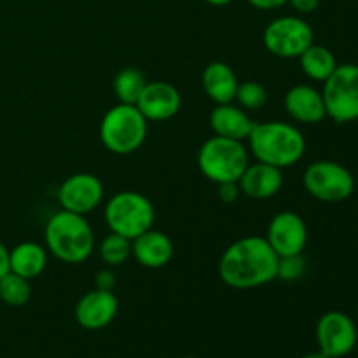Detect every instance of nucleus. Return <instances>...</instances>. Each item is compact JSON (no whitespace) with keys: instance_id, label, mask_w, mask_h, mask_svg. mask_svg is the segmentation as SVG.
Wrapping results in <instances>:
<instances>
[{"instance_id":"nucleus-1","label":"nucleus","mask_w":358,"mask_h":358,"mask_svg":"<svg viewBox=\"0 0 358 358\" xmlns=\"http://www.w3.org/2000/svg\"><path fill=\"white\" fill-rule=\"evenodd\" d=\"M278 255L266 238L245 236L231 243L219 261V276L236 290L257 289L276 280Z\"/></svg>"},{"instance_id":"nucleus-2","label":"nucleus","mask_w":358,"mask_h":358,"mask_svg":"<svg viewBox=\"0 0 358 358\" xmlns=\"http://www.w3.org/2000/svg\"><path fill=\"white\" fill-rule=\"evenodd\" d=\"M247 140L255 159L280 170L297 164L306 152L303 131L290 122H255Z\"/></svg>"},{"instance_id":"nucleus-3","label":"nucleus","mask_w":358,"mask_h":358,"mask_svg":"<svg viewBox=\"0 0 358 358\" xmlns=\"http://www.w3.org/2000/svg\"><path fill=\"white\" fill-rule=\"evenodd\" d=\"M45 248L58 261L83 264L94 250V233L91 224L79 213L59 210L49 217L44 229Z\"/></svg>"},{"instance_id":"nucleus-4","label":"nucleus","mask_w":358,"mask_h":358,"mask_svg":"<svg viewBox=\"0 0 358 358\" xmlns=\"http://www.w3.org/2000/svg\"><path fill=\"white\" fill-rule=\"evenodd\" d=\"M149 131V121L136 105L117 103L108 108L100 122V140L107 150L117 156H128L143 145Z\"/></svg>"},{"instance_id":"nucleus-5","label":"nucleus","mask_w":358,"mask_h":358,"mask_svg":"<svg viewBox=\"0 0 358 358\" xmlns=\"http://www.w3.org/2000/svg\"><path fill=\"white\" fill-rule=\"evenodd\" d=\"M105 222L110 233L135 240L145 231L152 229L156 210L145 194L136 191H121L110 196L103 210Z\"/></svg>"},{"instance_id":"nucleus-6","label":"nucleus","mask_w":358,"mask_h":358,"mask_svg":"<svg viewBox=\"0 0 358 358\" xmlns=\"http://www.w3.org/2000/svg\"><path fill=\"white\" fill-rule=\"evenodd\" d=\"M248 150L240 140L212 136L198 152V168L210 182H238L248 166Z\"/></svg>"},{"instance_id":"nucleus-7","label":"nucleus","mask_w":358,"mask_h":358,"mask_svg":"<svg viewBox=\"0 0 358 358\" xmlns=\"http://www.w3.org/2000/svg\"><path fill=\"white\" fill-rule=\"evenodd\" d=\"M324 96L327 117L338 124L358 119V65L343 63L336 66L327 80H324Z\"/></svg>"},{"instance_id":"nucleus-8","label":"nucleus","mask_w":358,"mask_h":358,"mask_svg":"<svg viewBox=\"0 0 358 358\" xmlns=\"http://www.w3.org/2000/svg\"><path fill=\"white\" fill-rule=\"evenodd\" d=\"M303 184L311 198L324 203L346 201L355 191V178L346 166L336 161H315L304 170Z\"/></svg>"},{"instance_id":"nucleus-9","label":"nucleus","mask_w":358,"mask_h":358,"mask_svg":"<svg viewBox=\"0 0 358 358\" xmlns=\"http://www.w3.org/2000/svg\"><path fill=\"white\" fill-rule=\"evenodd\" d=\"M313 28L301 16H280L262 34L266 49L276 58H299L313 44Z\"/></svg>"},{"instance_id":"nucleus-10","label":"nucleus","mask_w":358,"mask_h":358,"mask_svg":"<svg viewBox=\"0 0 358 358\" xmlns=\"http://www.w3.org/2000/svg\"><path fill=\"white\" fill-rule=\"evenodd\" d=\"M358 329L355 320L343 311H327L318 318L317 343L322 353L343 358L355 350Z\"/></svg>"},{"instance_id":"nucleus-11","label":"nucleus","mask_w":358,"mask_h":358,"mask_svg":"<svg viewBox=\"0 0 358 358\" xmlns=\"http://www.w3.org/2000/svg\"><path fill=\"white\" fill-rule=\"evenodd\" d=\"M105 196L103 184L93 173H73L63 180L58 189V203L62 210L86 215L101 205Z\"/></svg>"},{"instance_id":"nucleus-12","label":"nucleus","mask_w":358,"mask_h":358,"mask_svg":"<svg viewBox=\"0 0 358 358\" xmlns=\"http://www.w3.org/2000/svg\"><path fill=\"white\" fill-rule=\"evenodd\" d=\"M266 241L278 257L303 254L308 245V226L303 217L290 210L278 212L268 224Z\"/></svg>"},{"instance_id":"nucleus-13","label":"nucleus","mask_w":358,"mask_h":358,"mask_svg":"<svg viewBox=\"0 0 358 358\" xmlns=\"http://www.w3.org/2000/svg\"><path fill=\"white\" fill-rule=\"evenodd\" d=\"M119 301L112 290L93 289L76 304V322L86 331H101L117 317Z\"/></svg>"},{"instance_id":"nucleus-14","label":"nucleus","mask_w":358,"mask_h":358,"mask_svg":"<svg viewBox=\"0 0 358 358\" xmlns=\"http://www.w3.org/2000/svg\"><path fill=\"white\" fill-rule=\"evenodd\" d=\"M136 107L149 122H161L175 117L182 107V94L177 87L166 80L147 83L140 94Z\"/></svg>"},{"instance_id":"nucleus-15","label":"nucleus","mask_w":358,"mask_h":358,"mask_svg":"<svg viewBox=\"0 0 358 358\" xmlns=\"http://www.w3.org/2000/svg\"><path fill=\"white\" fill-rule=\"evenodd\" d=\"M283 108L287 115L299 124H318L327 117L322 91L310 84L290 87L283 96Z\"/></svg>"},{"instance_id":"nucleus-16","label":"nucleus","mask_w":358,"mask_h":358,"mask_svg":"<svg viewBox=\"0 0 358 358\" xmlns=\"http://www.w3.org/2000/svg\"><path fill=\"white\" fill-rule=\"evenodd\" d=\"M238 185H240L241 194H245L247 198L269 199L282 191L283 173L280 168L257 161L245 168Z\"/></svg>"},{"instance_id":"nucleus-17","label":"nucleus","mask_w":358,"mask_h":358,"mask_svg":"<svg viewBox=\"0 0 358 358\" xmlns=\"http://www.w3.org/2000/svg\"><path fill=\"white\" fill-rule=\"evenodd\" d=\"M131 257L147 269H161L173 257V241L163 231L149 229L131 240Z\"/></svg>"},{"instance_id":"nucleus-18","label":"nucleus","mask_w":358,"mask_h":358,"mask_svg":"<svg viewBox=\"0 0 358 358\" xmlns=\"http://www.w3.org/2000/svg\"><path fill=\"white\" fill-rule=\"evenodd\" d=\"M254 124L255 122L252 121L248 112L240 105H234L233 101L215 105V108L210 112V126L213 133L224 138L245 142L250 136Z\"/></svg>"},{"instance_id":"nucleus-19","label":"nucleus","mask_w":358,"mask_h":358,"mask_svg":"<svg viewBox=\"0 0 358 358\" xmlns=\"http://www.w3.org/2000/svg\"><path fill=\"white\" fill-rule=\"evenodd\" d=\"M203 90L208 94L212 101L217 105L231 103L236 98L238 80L236 73L227 63L224 62H212L205 70H203Z\"/></svg>"},{"instance_id":"nucleus-20","label":"nucleus","mask_w":358,"mask_h":358,"mask_svg":"<svg viewBox=\"0 0 358 358\" xmlns=\"http://www.w3.org/2000/svg\"><path fill=\"white\" fill-rule=\"evenodd\" d=\"M10 271L24 280H35L48 266V248L35 241H23L9 250Z\"/></svg>"},{"instance_id":"nucleus-21","label":"nucleus","mask_w":358,"mask_h":358,"mask_svg":"<svg viewBox=\"0 0 358 358\" xmlns=\"http://www.w3.org/2000/svg\"><path fill=\"white\" fill-rule=\"evenodd\" d=\"M299 63L304 76L311 80H318V83L327 80L331 77V73L336 70V66L339 65L331 49L317 44H311L299 56Z\"/></svg>"},{"instance_id":"nucleus-22","label":"nucleus","mask_w":358,"mask_h":358,"mask_svg":"<svg viewBox=\"0 0 358 358\" xmlns=\"http://www.w3.org/2000/svg\"><path fill=\"white\" fill-rule=\"evenodd\" d=\"M145 86L147 79L143 76V72H140L138 69H131V66L129 69H122L114 77V93L119 103L136 105V101H138L140 94L145 90Z\"/></svg>"},{"instance_id":"nucleus-23","label":"nucleus","mask_w":358,"mask_h":358,"mask_svg":"<svg viewBox=\"0 0 358 358\" xmlns=\"http://www.w3.org/2000/svg\"><path fill=\"white\" fill-rule=\"evenodd\" d=\"M98 254L105 266L117 268L131 257V240L115 233L107 234L98 247Z\"/></svg>"},{"instance_id":"nucleus-24","label":"nucleus","mask_w":358,"mask_h":358,"mask_svg":"<svg viewBox=\"0 0 358 358\" xmlns=\"http://www.w3.org/2000/svg\"><path fill=\"white\" fill-rule=\"evenodd\" d=\"M31 287L30 280H24L17 276L16 273L9 271L3 278H0V299L7 306L20 308L30 301Z\"/></svg>"},{"instance_id":"nucleus-25","label":"nucleus","mask_w":358,"mask_h":358,"mask_svg":"<svg viewBox=\"0 0 358 358\" xmlns=\"http://www.w3.org/2000/svg\"><path fill=\"white\" fill-rule=\"evenodd\" d=\"M234 101L247 112L259 110L268 103V91L262 84L255 83V80H245V83L238 84Z\"/></svg>"},{"instance_id":"nucleus-26","label":"nucleus","mask_w":358,"mask_h":358,"mask_svg":"<svg viewBox=\"0 0 358 358\" xmlns=\"http://www.w3.org/2000/svg\"><path fill=\"white\" fill-rule=\"evenodd\" d=\"M304 271H306V259L303 257V254L278 257L276 278L282 282H297Z\"/></svg>"},{"instance_id":"nucleus-27","label":"nucleus","mask_w":358,"mask_h":358,"mask_svg":"<svg viewBox=\"0 0 358 358\" xmlns=\"http://www.w3.org/2000/svg\"><path fill=\"white\" fill-rule=\"evenodd\" d=\"M241 191L238 182H222V184H217V196L222 203L231 205V203L236 201L240 198Z\"/></svg>"},{"instance_id":"nucleus-28","label":"nucleus","mask_w":358,"mask_h":358,"mask_svg":"<svg viewBox=\"0 0 358 358\" xmlns=\"http://www.w3.org/2000/svg\"><path fill=\"white\" fill-rule=\"evenodd\" d=\"M117 285V278H115V273L112 271V268H103L96 273L94 276V289L100 290H114Z\"/></svg>"},{"instance_id":"nucleus-29","label":"nucleus","mask_w":358,"mask_h":358,"mask_svg":"<svg viewBox=\"0 0 358 358\" xmlns=\"http://www.w3.org/2000/svg\"><path fill=\"white\" fill-rule=\"evenodd\" d=\"M289 3L292 6V9L297 14H311L318 9L320 6V0H289Z\"/></svg>"},{"instance_id":"nucleus-30","label":"nucleus","mask_w":358,"mask_h":358,"mask_svg":"<svg viewBox=\"0 0 358 358\" xmlns=\"http://www.w3.org/2000/svg\"><path fill=\"white\" fill-rule=\"evenodd\" d=\"M252 7L261 10H273V9H280L285 3H289V0H247Z\"/></svg>"},{"instance_id":"nucleus-31","label":"nucleus","mask_w":358,"mask_h":358,"mask_svg":"<svg viewBox=\"0 0 358 358\" xmlns=\"http://www.w3.org/2000/svg\"><path fill=\"white\" fill-rule=\"evenodd\" d=\"M10 271V259H9V248L0 241V278Z\"/></svg>"},{"instance_id":"nucleus-32","label":"nucleus","mask_w":358,"mask_h":358,"mask_svg":"<svg viewBox=\"0 0 358 358\" xmlns=\"http://www.w3.org/2000/svg\"><path fill=\"white\" fill-rule=\"evenodd\" d=\"M203 2L210 3V6L213 7H222V6H227V3H231L233 0H203Z\"/></svg>"},{"instance_id":"nucleus-33","label":"nucleus","mask_w":358,"mask_h":358,"mask_svg":"<svg viewBox=\"0 0 358 358\" xmlns=\"http://www.w3.org/2000/svg\"><path fill=\"white\" fill-rule=\"evenodd\" d=\"M303 358H331V357H327L322 352H315V353H308V355H304Z\"/></svg>"},{"instance_id":"nucleus-34","label":"nucleus","mask_w":358,"mask_h":358,"mask_svg":"<svg viewBox=\"0 0 358 358\" xmlns=\"http://www.w3.org/2000/svg\"><path fill=\"white\" fill-rule=\"evenodd\" d=\"M182 358H196V357H182Z\"/></svg>"},{"instance_id":"nucleus-35","label":"nucleus","mask_w":358,"mask_h":358,"mask_svg":"<svg viewBox=\"0 0 358 358\" xmlns=\"http://www.w3.org/2000/svg\"><path fill=\"white\" fill-rule=\"evenodd\" d=\"M357 318H358V308H357Z\"/></svg>"}]
</instances>
